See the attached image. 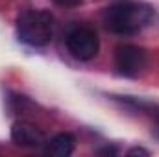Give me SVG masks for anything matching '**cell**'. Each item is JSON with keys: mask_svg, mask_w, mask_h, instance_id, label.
Returning a JSON list of instances; mask_svg holds the SVG:
<instances>
[{"mask_svg": "<svg viewBox=\"0 0 159 157\" xmlns=\"http://www.w3.org/2000/svg\"><path fill=\"white\" fill-rule=\"evenodd\" d=\"M102 19L109 32L119 35H131L150 24L154 19V7L146 2L124 0L106 7Z\"/></svg>", "mask_w": 159, "mask_h": 157, "instance_id": "obj_1", "label": "cell"}, {"mask_svg": "<svg viewBox=\"0 0 159 157\" xmlns=\"http://www.w3.org/2000/svg\"><path fill=\"white\" fill-rule=\"evenodd\" d=\"M19 41L30 46H46L54 35V19L50 11L26 9L17 17Z\"/></svg>", "mask_w": 159, "mask_h": 157, "instance_id": "obj_2", "label": "cell"}, {"mask_svg": "<svg viewBox=\"0 0 159 157\" xmlns=\"http://www.w3.org/2000/svg\"><path fill=\"white\" fill-rule=\"evenodd\" d=\"M146 67V52L137 44H120L115 50V69L120 76L135 78Z\"/></svg>", "mask_w": 159, "mask_h": 157, "instance_id": "obj_3", "label": "cell"}, {"mask_svg": "<svg viewBox=\"0 0 159 157\" xmlns=\"http://www.w3.org/2000/svg\"><path fill=\"white\" fill-rule=\"evenodd\" d=\"M98 35L89 26H78L67 35V48L80 61H91L98 54Z\"/></svg>", "mask_w": 159, "mask_h": 157, "instance_id": "obj_4", "label": "cell"}, {"mask_svg": "<svg viewBox=\"0 0 159 157\" xmlns=\"http://www.w3.org/2000/svg\"><path fill=\"white\" fill-rule=\"evenodd\" d=\"M11 141L17 146H22V148H39L43 144H46L44 133L37 126H34L30 122H24V120L15 122L11 126Z\"/></svg>", "mask_w": 159, "mask_h": 157, "instance_id": "obj_5", "label": "cell"}, {"mask_svg": "<svg viewBox=\"0 0 159 157\" xmlns=\"http://www.w3.org/2000/svg\"><path fill=\"white\" fill-rule=\"evenodd\" d=\"M74 144H76V139L72 133H57L46 142L44 154L50 157H69L74 152Z\"/></svg>", "mask_w": 159, "mask_h": 157, "instance_id": "obj_6", "label": "cell"}, {"mask_svg": "<svg viewBox=\"0 0 159 157\" xmlns=\"http://www.w3.org/2000/svg\"><path fill=\"white\" fill-rule=\"evenodd\" d=\"M54 2L61 7H76L81 4V0H54Z\"/></svg>", "mask_w": 159, "mask_h": 157, "instance_id": "obj_7", "label": "cell"}, {"mask_svg": "<svg viewBox=\"0 0 159 157\" xmlns=\"http://www.w3.org/2000/svg\"><path fill=\"white\" fill-rule=\"evenodd\" d=\"M128 155H129V157H133V155H144V157H148V155H150V152H148V150H144V148H131V150L128 152Z\"/></svg>", "mask_w": 159, "mask_h": 157, "instance_id": "obj_8", "label": "cell"}, {"mask_svg": "<svg viewBox=\"0 0 159 157\" xmlns=\"http://www.w3.org/2000/svg\"><path fill=\"white\" fill-rule=\"evenodd\" d=\"M98 154H109V155H115V154H117V152H115V150H113V148H106V150H100V152H98Z\"/></svg>", "mask_w": 159, "mask_h": 157, "instance_id": "obj_9", "label": "cell"}]
</instances>
